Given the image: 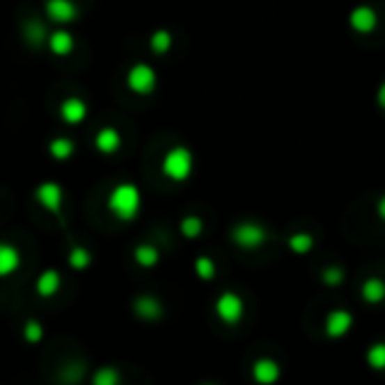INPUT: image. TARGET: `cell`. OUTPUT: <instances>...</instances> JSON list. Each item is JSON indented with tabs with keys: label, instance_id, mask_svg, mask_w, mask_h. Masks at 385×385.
<instances>
[{
	"label": "cell",
	"instance_id": "d6986e66",
	"mask_svg": "<svg viewBox=\"0 0 385 385\" xmlns=\"http://www.w3.org/2000/svg\"><path fill=\"white\" fill-rule=\"evenodd\" d=\"M286 244L293 255H309L315 248V239L309 233H293L291 237H288Z\"/></svg>",
	"mask_w": 385,
	"mask_h": 385
},
{
	"label": "cell",
	"instance_id": "e0dca14e",
	"mask_svg": "<svg viewBox=\"0 0 385 385\" xmlns=\"http://www.w3.org/2000/svg\"><path fill=\"white\" fill-rule=\"evenodd\" d=\"M133 259L140 268H153L160 264V250L151 244H142L133 250Z\"/></svg>",
	"mask_w": 385,
	"mask_h": 385
},
{
	"label": "cell",
	"instance_id": "d4e9b609",
	"mask_svg": "<svg viewBox=\"0 0 385 385\" xmlns=\"http://www.w3.org/2000/svg\"><path fill=\"white\" fill-rule=\"evenodd\" d=\"M74 153V142L68 138H54L50 142V156L54 160H68Z\"/></svg>",
	"mask_w": 385,
	"mask_h": 385
},
{
	"label": "cell",
	"instance_id": "ac0fdd59",
	"mask_svg": "<svg viewBox=\"0 0 385 385\" xmlns=\"http://www.w3.org/2000/svg\"><path fill=\"white\" fill-rule=\"evenodd\" d=\"M365 363L372 372H385V343L377 340L372 343L365 352Z\"/></svg>",
	"mask_w": 385,
	"mask_h": 385
},
{
	"label": "cell",
	"instance_id": "4fadbf2b",
	"mask_svg": "<svg viewBox=\"0 0 385 385\" xmlns=\"http://www.w3.org/2000/svg\"><path fill=\"white\" fill-rule=\"evenodd\" d=\"M47 16L56 23H70L77 18V7L72 0H47Z\"/></svg>",
	"mask_w": 385,
	"mask_h": 385
},
{
	"label": "cell",
	"instance_id": "9c48e42d",
	"mask_svg": "<svg viewBox=\"0 0 385 385\" xmlns=\"http://www.w3.org/2000/svg\"><path fill=\"white\" fill-rule=\"evenodd\" d=\"M133 311L138 313V317H142V320H160L162 315H165V306H162V302L158 300L156 295H138L136 302H133Z\"/></svg>",
	"mask_w": 385,
	"mask_h": 385
},
{
	"label": "cell",
	"instance_id": "4316f807",
	"mask_svg": "<svg viewBox=\"0 0 385 385\" xmlns=\"http://www.w3.org/2000/svg\"><path fill=\"white\" fill-rule=\"evenodd\" d=\"M43 324L38 320H27L25 327H23V338L30 343V345H36L43 340Z\"/></svg>",
	"mask_w": 385,
	"mask_h": 385
},
{
	"label": "cell",
	"instance_id": "5bb4252c",
	"mask_svg": "<svg viewBox=\"0 0 385 385\" xmlns=\"http://www.w3.org/2000/svg\"><path fill=\"white\" fill-rule=\"evenodd\" d=\"M361 300L365 304H381L385 300V280H381V277H368L361 284Z\"/></svg>",
	"mask_w": 385,
	"mask_h": 385
},
{
	"label": "cell",
	"instance_id": "3957f363",
	"mask_svg": "<svg viewBox=\"0 0 385 385\" xmlns=\"http://www.w3.org/2000/svg\"><path fill=\"white\" fill-rule=\"evenodd\" d=\"M230 239L242 250H257L268 242V230L264 226L255 223V221H244V223H237L233 228Z\"/></svg>",
	"mask_w": 385,
	"mask_h": 385
},
{
	"label": "cell",
	"instance_id": "6da1fadb",
	"mask_svg": "<svg viewBox=\"0 0 385 385\" xmlns=\"http://www.w3.org/2000/svg\"><path fill=\"white\" fill-rule=\"evenodd\" d=\"M106 205H109L111 214L118 221L131 223V221L138 219V214H140L142 194H140V189L133 185V182H120V185H115L111 189Z\"/></svg>",
	"mask_w": 385,
	"mask_h": 385
},
{
	"label": "cell",
	"instance_id": "4dcf8cb0",
	"mask_svg": "<svg viewBox=\"0 0 385 385\" xmlns=\"http://www.w3.org/2000/svg\"><path fill=\"white\" fill-rule=\"evenodd\" d=\"M205 385H214V383H205Z\"/></svg>",
	"mask_w": 385,
	"mask_h": 385
},
{
	"label": "cell",
	"instance_id": "83f0119b",
	"mask_svg": "<svg viewBox=\"0 0 385 385\" xmlns=\"http://www.w3.org/2000/svg\"><path fill=\"white\" fill-rule=\"evenodd\" d=\"M151 47H153V52H158V54H165L169 47H171V34L165 32V30H160L151 36Z\"/></svg>",
	"mask_w": 385,
	"mask_h": 385
},
{
	"label": "cell",
	"instance_id": "7c38bea8",
	"mask_svg": "<svg viewBox=\"0 0 385 385\" xmlns=\"http://www.w3.org/2000/svg\"><path fill=\"white\" fill-rule=\"evenodd\" d=\"M349 25L354 27L356 32L368 34V32L374 30V27H377V12H374V9L368 7V5H359L349 14Z\"/></svg>",
	"mask_w": 385,
	"mask_h": 385
},
{
	"label": "cell",
	"instance_id": "9a60e30c",
	"mask_svg": "<svg viewBox=\"0 0 385 385\" xmlns=\"http://www.w3.org/2000/svg\"><path fill=\"white\" fill-rule=\"evenodd\" d=\"M86 113H88V109H86V104L79 100V97H70L65 100L61 104V118L68 122V124H79L86 120Z\"/></svg>",
	"mask_w": 385,
	"mask_h": 385
},
{
	"label": "cell",
	"instance_id": "cb8c5ba5",
	"mask_svg": "<svg viewBox=\"0 0 385 385\" xmlns=\"http://www.w3.org/2000/svg\"><path fill=\"white\" fill-rule=\"evenodd\" d=\"M203 219L196 214H187L185 219L180 221V235L185 239H198L203 235Z\"/></svg>",
	"mask_w": 385,
	"mask_h": 385
},
{
	"label": "cell",
	"instance_id": "f546056e",
	"mask_svg": "<svg viewBox=\"0 0 385 385\" xmlns=\"http://www.w3.org/2000/svg\"><path fill=\"white\" fill-rule=\"evenodd\" d=\"M379 104H381V109H385V84L379 88Z\"/></svg>",
	"mask_w": 385,
	"mask_h": 385
},
{
	"label": "cell",
	"instance_id": "ffe728a7",
	"mask_svg": "<svg viewBox=\"0 0 385 385\" xmlns=\"http://www.w3.org/2000/svg\"><path fill=\"white\" fill-rule=\"evenodd\" d=\"M120 383H122V374L115 365L97 368L91 377V385H120Z\"/></svg>",
	"mask_w": 385,
	"mask_h": 385
},
{
	"label": "cell",
	"instance_id": "f1b7e54d",
	"mask_svg": "<svg viewBox=\"0 0 385 385\" xmlns=\"http://www.w3.org/2000/svg\"><path fill=\"white\" fill-rule=\"evenodd\" d=\"M377 217L385 223V194L379 198V203H377Z\"/></svg>",
	"mask_w": 385,
	"mask_h": 385
},
{
	"label": "cell",
	"instance_id": "52a82bcc",
	"mask_svg": "<svg viewBox=\"0 0 385 385\" xmlns=\"http://www.w3.org/2000/svg\"><path fill=\"white\" fill-rule=\"evenodd\" d=\"M250 374H253V381L257 385H277L282 379V368L271 356H262V359H257L253 363Z\"/></svg>",
	"mask_w": 385,
	"mask_h": 385
},
{
	"label": "cell",
	"instance_id": "7402d4cb",
	"mask_svg": "<svg viewBox=\"0 0 385 385\" xmlns=\"http://www.w3.org/2000/svg\"><path fill=\"white\" fill-rule=\"evenodd\" d=\"M93 264V253L84 246H74L68 253V266L72 271H86Z\"/></svg>",
	"mask_w": 385,
	"mask_h": 385
},
{
	"label": "cell",
	"instance_id": "8fae6325",
	"mask_svg": "<svg viewBox=\"0 0 385 385\" xmlns=\"http://www.w3.org/2000/svg\"><path fill=\"white\" fill-rule=\"evenodd\" d=\"M18 268H21V250L7 242H0V277L14 275Z\"/></svg>",
	"mask_w": 385,
	"mask_h": 385
},
{
	"label": "cell",
	"instance_id": "277c9868",
	"mask_svg": "<svg viewBox=\"0 0 385 385\" xmlns=\"http://www.w3.org/2000/svg\"><path fill=\"white\" fill-rule=\"evenodd\" d=\"M214 313L219 320L228 327L239 324L246 313V304L242 300V295H237L235 291H223L214 302Z\"/></svg>",
	"mask_w": 385,
	"mask_h": 385
},
{
	"label": "cell",
	"instance_id": "30bf717a",
	"mask_svg": "<svg viewBox=\"0 0 385 385\" xmlns=\"http://www.w3.org/2000/svg\"><path fill=\"white\" fill-rule=\"evenodd\" d=\"M61 288V273L56 268H45V271L36 277V284H34V291L38 297L43 300H50Z\"/></svg>",
	"mask_w": 385,
	"mask_h": 385
},
{
	"label": "cell",
	"instance_id": "44dd1931",
	"mask_svg": "<svg viewBox=\"0 0 385 385\" xmlns=\"http://www.w3.org/2000/svg\"><path fill=\"white\" fill-rule=\"evenodd\" d=\"M72 47H74V38H72V34H68L65 30H59V32L50 34V50L54 54L65 56V54L72 52Z\"/></svg>",
	"mask_w": 385,
	"mask_h": 385
},
{
	"label": "cell",
	"instance_id": "5b68a950",
	"mask_svg": "<svg viewBox=\"0 0 385 385\" xmlns=\"http://www.w3.org/2000/svg\"><path fill=\"white\" fill-rule=\"evenodd\" d=\"M352 327H354V313L347 309H331L324 317V333L331 340L345 338L352 331Z\"/></svg>",
	"mask_w": 385,
	"mask_h": 385
},
{
	"label": "cell",
	"instance_id": "603a6c76",
	"mask_svg": "<svg viewBox=\"0 0 385 385\" xmlns=\"http://www.w3.org/2000/svg\"><path fill=\"white\" fill-rule=\"evenodd\" d=\"M194 273H196L198 280L212 282L217 277V264H214V259L207 257V255H198L194 259Z\"/></svg>",
	"mask_w": 385,
	"mask_h": 385
},
{
	"label": "cell",
	"instance_id": "484cf974",
	"mask_svg": "<svg viewBox=\"0 0 385 385\" xmlns=\"http://www.w3.org/2000/svg\"><path fill=\"white\" fill-rule=\"evenodd\" d=\"M320 282L324 286H329V288L340 286L345 282V271L340 266H327V268H322V273H320Z\"/></svg>",
	"mask_w": 385,
	"mask_h": 385
},
{
	"label": "cell",
	"instance_id": "ba28073f",
	"mask_svg": "<svg viewBox=\"0 0 385 385\" xmlns=\"http://www.w3.org/2000/svg\"><path fill=\"white\" fill-rule=\"evenodd\" d=\"M127 81H129V88H131L133 93H138V95H149L153 88H156L158 77H156V72H153L151 65H147V63H138V65H133V68L129 70Z\"/></svg>",
	"mask_w": 385,
	"mask_h": 385
},
{
	"label": "cell",
	"instance_id": "8992f818",
	"mask_svg": "<svg viewBox=\"0 0 385 385\" xmlns=\"http://www.w3.org/2000/svg\"><path fill=\"white\" fill-rule=\"evenodd\" d=\"M34 198L41 203L43 210L47 212H52V214L59 217L61 214V205H63V189L59 182H52V180H47V182H41V185L36 187L34 191Z\"/></svg>",
	"mask_w": 385,
	"mask_h": 385
},
{
	"label": "cell",
	"instance_id": "2e32d148",
	"mask_svg": "<svg viewBox=\"0 0 385 385\" xmlns=\"http://www.w3.org/2000/svg\"><path fill=\"white\" fill-rule=\"evenodd\" d=\"M95 147H97L102 153H115L120 147H122V138H120V133L111 129V127H106L97 133V138H95Z\"/></svg>",
	"mask_w": 385,
	"mask_h": 385
},
{
	"label": "cell",
	"instance_id": "7a4b0ae2",
	"mask_svg": "<svg viewBox=\"0 0 385 385\" xmlns=\"http://www.w3.org/2000/svg\"><path fill=\"white\" fill-rule=\"evenodd\" d=\"M194 169V156L187 147H174L167 151V156L162 158V174L174 182H182L191 176Z\"/></svg>",
	"mask_w": 385,
	"mask_h": 385
}]
</instances>
